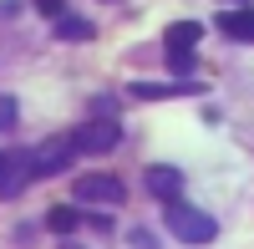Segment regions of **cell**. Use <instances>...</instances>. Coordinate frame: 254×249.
<instances>
[{"instance_id": "5b68a950", "label": "cell", "mask_w": 254, "mask_h": 249, "mask_svg": "<svg viewBox=\"0 0 254 249\" xmlns=\"http://www.w3.org/2000/svg\"><path fill=\"white\" fill-rule=\"evenodd\" d=\"M142 183H147V193L163 198V203H178V198H183V173L168 168V163H153V168L142 173Z\"/></svg>"}, {"instance_id": "7c38bea8", "label": "cell", "mask_w": 254, "mask_h": 249, "mask_svg": "<svg viewBox=\"0 0 254 249\" xmlns=\"http://www.w3.org/2000/svg\"><path fill=\"white\" fill-rule=\"evenodd\" d=\"M168 71H178V81H188V71H193V51H168Z\"/></svg>"}, {"instance_id": "30bf717a", "label": "cell", "mask_w": 254, "mask_h": 249, "mask_svg": "<svg viewBox=\"0 0 254 249\" xmlns=\"http://www.w3.org/2000/svg\"><path fill=\"white\" fill-rule=\"evenodd\" d=\"M46 229H56V234H71V229H81V214H76V209H66V203H56V209L46 214Z\"/></svg>"}, {"instance_id": "2e32d148", "label": "cell", "mask_w": 254, "mask_h": 249, "mask_svg": "<svg viewBox=\"0 0 254 249\" xmlns=\"http://www.w3.org/2000/svg\"><path fill=\"white\" fill-rule=\"evenodd\" d=\"M224 5H229V10H244V5H249V0H224Z\"/></svg>"}, {"instance_id": "ba28073f", "label": "cell", "mask_w": 254, "mask_h": 249, "mask_svg": "<svg viewBox=\"0 0 254 249\" xmlns=\"http://www.w3.org/2000/svg\"><path fill=\"white\" fill-rule=\"evenodd\" d=\"M219 31H224L229 41H254V5H244V10H224V15H219Z\"/></svg>"}, {"instance_id": "3957f363", "label": "cell", "mask_w": 254, "mask_h": 249, "mask_svg": "<svg viewBox=\"0 0 254 249\" xmlns=\"http://www.w3.org/2000/svg\"><path fill=\"white\" fill-rule=\"evenodd\" d=\"M71 142H76V153H87V158H107L122 142V127H117V117H92V122H81L71 132Z\"/></svg>"}, {"instance_id": "6da1fadb", "label": "cell", "mask_w": 254, "mask_h": 249, "mask_svg": "<svg viewBox=\"0 0 254 249\" xmlns=\"http://www.w3.org/2000/svg\"><path fill=\"white\" fill-rule=\"evenodd\" d=\"M168 234H173V239H183V244H214L219 239V224L214 219H208L203 209H193V203H168Z\"/></svg>"}, {"instance_id": "8992f818", "label": "cell", "mask_w": 254, "mask_h": 249, "mask_svg": "<svg viewBox=\"0 0 254 249\" xmlns=\"http://www.w3.org/2000/svg\"><path fill=\"white\" fill-rule=\"evenodd\" d=\"M127 92H132V97H147V102H153V97H188V92L198 97L203 81H193V76H188V81H132Z\"/></svg>"}, {"instance_id": "277c9868", "label": "cell", "mask_w": 254, "mask_h": 249, "mask_svg": "<svg viewBox=\"0 0 254 249\" xmlns=\"http://www.w3.org/2000/svg\"><path fill=\"white\" fill-rule=\"evenodd\" d=\"M76 203H97V209H122L127 203V188L112 178V173H87L76 183Z\"/></svg>"}, {"instance_id": "7a4b0ae2", "label": "cell", "mask_w": 254, "mask_h": 249, "mask_svg": "<svg viewBox=\"0 0 254 249\" xmlns=\"http://www.w3.org/2000/svg\"><path fill=\"white\" fill-rule=\"evenodd\" d=\"M76 163V142L71 137H51V142H36V148L26 153V178H56V173H66Z\"/></svg>"}, {"instance_id": "5bb4252c", "label": "cell", "mask_w": 254, "mask_h": 249, "mask_svg": "<svg viewBox=\"0 0 254 249\" xmlns=\"http://www.w3.org/2000/svg\"><path fill=\"white\" fill-rule=\"evenodd\" d=\"M36 10L51 15V20H61V15H66V0H36Z\"/></svg>"}, {"instance_id": "9c48e42d", "label": "cell", "mask_w": 254, "mask_h": 249, "mask_svg": "<svg viewBox=\"0 0 254 249\" xmlns=\"http://www.w3.org/2000/svg\"><path fill=\"white\" fill-rule=\"evenodd\" d=\"M20 188H31V178H26V153L5 163V173H0V198H15Z\"/></svg>"}, {"instance_id": "8fae6325", "label": "cell", "mask_w": 254, "mask_h": 249, "mask_svg": "<svg viewBox=\"0 0 254 249\" xmlns=\"http://www.w3.org/2000/svg\"><path fill=\"white\" fill-rule=\"evenodd\" d=\"M56 36H61V41H92V26H87L81 15H61V20H56Z\"/></svg>"}, {"instance_id": "52a82bcc", "label": "cell", "mask_w": 254, "mask_h": 249, "mask_svg": "<svg viewBox=\"0 0 254 249\" xmlns=\"http://www.w3.org/2000/svg\"><path fill=\"white\" fill-rule=\"evenodd\" d=\"M198 41H203V26H198V20H173L168 36H163V46H168V51H193Z\"/></svg>"}, {"instance_id": "4fadbf2b", "label": "cell", "mask_w": 254, "mask_h": 249, "mask_svg": "<svg viewBox=\"0 0 254 249\" xmlns=\"http://www.w3.org/2000/svg\"><path fill=\"white\" fill-rule=\"evenodd\" d=\"M15 117H20L15 97H0V132H10V127H15Z\"/></svg>"}, {"instance_id": "9a60e30c", "label": "cell", "mask_w": 254, "mask_h": 249, "mask_svg": "<svg viewBox=\"0 0 254 249\" xmlns=\"http://www.w3.org/2000/svg\"><path fill=\"white\" fill-rule=\"evenodd\" d=\"M132 249H158V244H153V234H132Z\"/></svg>"}, {"instance_id": "e0dca14e", "label": "cell", "mask_w": 254, "mask_h": 249, "mask_svg": "<svg viewBox=\"0 0 254 249\" xmlns=\"http://www.w3.org/2000/svg\"><path fill=\"white\" fill-rule=\"evenodd\" d=\"M5 163H10V153H0V173H5Z\"/></svg>"}]
</instances>
